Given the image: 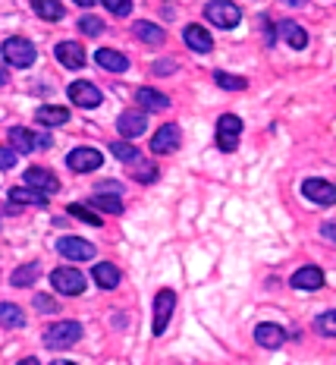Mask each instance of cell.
<instances>
[{"label":"cell","mask_w":336,"mask_h":365,"mask_svg":"<svg viewBox=\"0 0 336 365\" xmlns=\"http://www.w3.org/2000/svg\"><path fill=\"white\" fill-rule=\"evenodd\" d=\"M82 340V324L79 322H60L53 324V328H48V334H44V346L51 349H70Z\"/></svg>","instance_id":"6da1fadb"},{"label":"cell","mask_w":336,"mask_h":365,"mask_svg":"<svg viewBox=\"0 0 336 365\" xmlns=\"http://www.w3.org/2000/svg\"><path fill=\"white\" fill-rule=\"evenodd\" d=\"M38 57L35 44L28 41V38H6L4 41V60L10 66H19V70H26V66H32Z\"/></svg>","instance_id":"7a4b0ae2"},{"label":"cell","mask_w":336,"mask_h":365,"mask_svg":"<svg viewBox=\"0 0 336 365\" xmlns=\"http://www.w3.org/2000/svg\"><path fill=\"white\" fill-rule=\"evenodd\" d=\"M204 16H208V22H214L217 29H233V26H239L242 10L233 4V0H211V4L204 6Z\"/></svg>","instance_id":"3957f363"},{"label":"cell","mask_w":336,"mask_h":365,"mask_svg":"<svg viewBox=\"0 0 336 365\" xmlns=\"http://www.w3.org/2000/svg\"><path fill=\"white\" fill-rule=\"evenodd\" d=\"M6 139H10L16 155H28V151H35V148H51V135L28 133V129H22V126H13L10 133H6Z\"/></svg>","instance_id":"277c9868"},{"label":"cell","mask_w":336,"mask_h":365,"mask_svg":"<svg viewBox=\"0 0 336 365\" xmlns=\"http://www.w3.org/2000/svg\"><path fill=\"white\" fill-rule=\"evenodd\" d=\"M51 284H53V290L63 293V296H79L82 290H85L88 280L82 277V271H75V268H57L51 274Z\"/></svg>","instance_id":"5b68a950"},{"label":"cell","mask_w":336,"mask_h":365,"mask_svg":"<svg viewBox=\"0 0 336 365\" xmlns=\"http://www.w3.org/2000/svg\"><path fill=\"white\" fill-rule=\"evenodd\" d=\"M239 135H242V120L233 117V113H224V117L217 120V145H220V151H236Z\"/></svg>","instance_id":"8992f818"},{"label":"cell","mask_w":336,"mask_h":365,"mask_svg":"<svg viewBox=\"0 0 336 365\" xmlns=\"http://www.w3.org/2000/svg\"><path fill=\"white\" fill-rule=\"evenodd\" d=\"M148 129V113L145 110H123L120 113V120H117V133L123 135L126 142H132V139H139V135Z\"/></svg>","instance_id":"52a82bcc"},{"label":"cell","mask_w":336,"mask_h":365,"mask_svg":"<svg viewBox=\"0 0 336 365\" xmlns=\"http://www.w3.org/2000/svg\"><path fill=\"white\" fill-rule=\"evenodd\" d=\"M101 164H104V158H101V151H98V148H73L70 158H66V167H70L73 173L98 170Z\"/></svg>","instance_id":"ba28073f"},{"label":"cell","mask_w":336,"mask_h":365,"mask_svg":"<svg viewBox=\"0 0 336 365\" xmlns=\"http://www.w3.org/2000/svg\"><path fill=\"white\" fill-rule=\"evenodd\" d=\"M57 252L63 258H70V262H88V258H95V246L79 237H63L57 242Z\"/></svg>","instance_id":"9c48e42d"},{"label":"cell","mask_w":336,"mask_h":365,"mask_svg":"<svg viewBox=\"0 0 336 365\" xmlns=\"http://www.w3.org/2000/svg\"><path fill=\"white\" fill-rule=\"evenodd\" d=\"M70 101L75 104V108L91 110V108L101 104V88L91 86V82H85V79H79V82H73L70 86Z\"/></svg>","instance_id":"30bf717a"},{"label":"cell","mask_w":336,"mask_h":365,"mask_svg":"<svg viewBox=\"0 0 336 365\" xmlns=\"http://www.w3.org/2000/svg\"><path fill=\"white\" fill-rule=\"evenodd\" d=\"M179 142H182L179 126L167 123V126H160L154 133V139H151V151H154V155H173V151L179 148Z\"/></svg>","instance_id":"8fae6325"},{"label":"cell","mask_w":336,"mask_h":365,"mask_svg":"<svg viewBox=\"0 0 336 365\" xmlns=\"http://www.w3.org/2000/svg\"><path fill=\"white\" fill-rule=\"evenodd\" d=\"M173 306H177V293L173 290H160L154 296V334L167 331V324L173 318Z\"/></svg>","instance_id":"7c38bea8"},{"label":"cell","mask_w":336,"mask_h":365,"mask_svg":"<svg viewBox=\"0 0 336 365\" xmlns=\"http://www.w3.org/2000/svg\"><path fill=\"white\" fill-rule=\"evenodd\" d=\"M26 186L28 189H38V192H44L51 199L53 192H60V180L53 177L51 170H44V167H28L26 170Z\"/></svg>","instance_id":"4fadbf2b"},{"label":"cell","mask_w":336,"mask_h":365,"mask_svg":"<svg viewBox=\"0 0 336 365\" xmlns=\"http://www.w3.org/2000/svg\"><path fill=\"white\" fill-rule=\"evenodd\" d=\"M302 195L311 199L315 205H333L336 202V189H333V182H327V180H305Z\"/></svg>","instance_id":"5bb4252c"},{"label":"cell","mask_w":336,"mask_h":365,"mask_svg":"<svg viewBox=\"0 0 336 365\" xmlns=\"http://www.w3.org/2000/svg\"><path fill=\"white\" fill-rule=\"evenodd\" d=\"M57 60L63 66H70V70H82L85 66V48L79 41H63L57 44Z\"/></svg>","instance_id":"9a60e30c"},{"label":"cell","mask_w":336,"mask_h":365,"mask_svg":"<svg viewBox=\"0 0 336 365\" xmlns=\"http://www.w3.org/2000/svg\"><path fill=\"white\" fill-rule=\"evenodd\" d=\"M182 41H186L192 51H198V54H208V51H214V38H211L208 29H201V26H186Z\"/></svg>","instance_id":"2e32d148"},{"label":"cell","mask_w":336,"mask_h":365,"mask_svg":"<svg viewBox=\"0 0 336 365\" xmlns=\"http://www.w3.org/2000/svg\"><path fill=\"white\" fill-rule=\"evenodd\" d=\"M255 340L261 344L264 349H277V346H283L286 344V331L280 328V324H258L255 328Z\"/></svg>","instance_id":"e0dca14e"},{"label":"cell","mask_w":336,"mask_h":365,"mask_svg":"<svg viewBox=\"0 0 336 365\" xmlns=\"http://www.w3.org/2000/svg\"><path fill=\"white\" fill-rule=\"evenodd\" d=\"M289 284H293L295 290H317V287H324V271L315 268V264H308V268L295 271Z\"/></svg>","instance_id":"ac0fdd59"},{"label":"cell","mask_w":336,"mask_h":365,"mask_svg":"<svg viewBox=\"0 0 336 365\" xmlns=\"http://www.w3.org/2000/svg\"><path fill=\"white\" fill-rule=\"evenodd\" d=\"M135 101H139L142 110H167V108H170V98H167L164 91H154L148 86L135 91Z\"/></svg>","instance_id":"d6986e66"},{"label":"cell","mask_w":336,"mask_h":365,"mask_svg":"<svg viewBox=\"0 0 336 365\" xmlns=\"http://www.w3.org/2000/svg\"><path fill=\"white\" fill-rule=\"evenodd\" d=\"M95 60H98L101 70H110V73H126L129 70V60L120 54V51H113V48H101L95 54Z\"/></svg>","instance_id":"ffe728a7"},{"label":"cell","mask_w":336,"mask_h":365,"mask_svg":"<svg viewBox=\"0 0 336 365\" xmlns=\"http://www.w3.org/2000/svg\"><path fill=\"white\" fill-rule=\"evenodd\" d=\"M10 205H38V208H44L48 205V195L44 192H38V189H28V186H16V189H10Z\"/></svg>","instance_id":"44dd1931"},{"label":"cell","mask_w":336,"mask_h":365,"mask_svg":"<svg viewBox=\"0 0 336 365\" xmlns=\"http://www.w3.org/2000/svg\"><path fill=\"white\" fill-rule=\"evenodd\" d=\"M280 35H283V41L293 51H302L308 44V32H305L299 22H280Z\"/></svg>","instance_id":"7402d4cb"},{"label":"cell","mask_w":336,"mask_h":365,"mask_svg":"<svg viewBox=\"0 0 336 365\" xmlns=\"http://www.w3.org/2000/svg\"><path fill=\"white\" fill-rule=\"evenodd\" d=\"M91 277H95V284L104 287V290H113V287L120 284V271L113 268L110 262H98L95 268H91Z\"/></svg>","instance_id":"603a6c76"},{"label":"cell","mask_w":336,"mask_h":365,"mask_svg":"<svg viewBox=\"0 0 336 365\" xmlns=\"http://www.w3.org/2000/svg\"><path fill=\"white\" fill-rule=\"evenodd\" d=\"M132 35L139 38V41H145V44H164V38H167L164 29L154 26V22H145V19H139L132 26Z\"/></svg>","instance_id":"cb8c5ba5"},{"label":"cell","mask_w":336,"mask_h":365,"mask_svg":"<svg viewBox=\"0 0 336 365\" xmlns=\"http://www.w3.org/2000/svg\"><path fill=\"white\" fill-rule=\"evenodd\" d=\"M35 120H38L41 126H63L66 120H70V110L48 104V108H38V110H35Z\"/></svg>","instance_id":"d4e9b609"},{"label":"cell","mask_w":336,"mask_h":365,"mask_svg":"<svg viewBox=\"0 0 336 365\" xmlns=\"http://www.w3.org/2000/svg\"><path fill=\"white\" fill-rule=\"evenodd\" d=\"M32 10L38 13L41 19H48V22H57V19H63V13H66V6L60 4V0H32Z\"/></svg>","instance_id":"484cf974"},{"label":"cell","mask_w":336,"mask_h":365,"mask_svg":"<svg viewBox=\"0 0 336 365\" xmlns=\"http://www.w3.org/2000/svg\"><path fill=\"white\" fill-rule=\"evenodd\" d=\"M38 277H41V264L28 262L13 271V287H32V284H38Z\"/></svg>","instance_id":"4316f807"},{"label":"cell","mask_w":336,"mask_h":365,"mask_svg":"<svg viewBox=\"0 0 336 365\" xmlns=\"http://www.w3.org/2000/svg\"><path fill=\"white\" fill-rule=\"evenodd\" d=\"M0 324H4V328H22L26 315H22V309L13 306V302H0Z\"/></svg>","instance_id":"83f0119b"},{"label":"cell","mask_w":336,"mask_h":365,"mask_svg":"<svg viewBox=\"0 0 336 365\" xmlns=\"http://www.w3.org/2000/svg\"><path fill=\"white\" fill-rule=\"evenodd\" d=\"M91 208L104 211V215H123V202H120L117 195H107V192L95 195V199H91Z\"/></svg>","instance_id":"f1b7e54d"},{"label":"cell","mask_w":336,"mask_h":365,"mask_svg":"<svg viewBox=\"0 0 336 365\" xmlns=\"http://www.w3.org/2000/svg\"><path fill=\"white\" fill-rule=\"evenodd\" d=\"M110 155L113 158H120V161H126V164H132V161H139V148L132 145V142H110Z\"/></svg>","instance_id":"f546056e"},{"label":"cell","mask_w":336,"mask_h":365,"mask_svg":"<svg viewBox=\"0 0 336 365\" xmlns=\"http://www.w3.org/2000/svg\"><path fill=\"white\" fill-rule=\"evenodd\" d=\"M214 82H217L220 88H226V91H242V88L248 86V82L242 79V76H230V73H224V70L214 73Z\"/></svg>","instance_id":"4dcf8cb0"},{"label":"cell","mask_w":336,"mask_h":365,"mask_svg":"<svg viewBox=\"0 0 336 365\" xmlns=\"http://www.w3.org/2000/svg\"><path fill=\"white\" fill-rule=\"evenodd\" d=\"M315 331L324 334V337H333L336 334V312H324V315L315 318Z\"/></svg>","instance_id":"1f68e13d"},{"label":"cell","mask_w":336,"mask_h":365,"mask_svg":"<svg viewBox=\"0 0 336 365\" xmlns=\"http://www.w3.org/2000/svg\"><path fill=\"white\" fill-rule=\"evenodd\" d=\"M70 215L79 217V220H85V224H91V227L101 224V215H98V211H91V208H85V205H79V202L70 205Z\"/></svg>","instance_id":"d6a6232c"},{"label":"cell","mask_w":336,"mask_h":365,"mask_svg":"<svg viewBox=\"0 0 336 365\" xmlns=\"http://www.w3.org/2000/svg\"><path fill=\"white\" fill-rule=\"evenodd\" d=\"M79 29L85 32L88 38H98V35H104V22L98 19V16H91V13H85V16L79 19Z\"/></svg>","instance_id":"836d02e7"},{"label":"cell","mask_w":336,"mask_h":365,"mask_svg":"<svg viewBox=\"0 0 336 365\" xmlns=\"http://www.w3.org/2000/svg\"><path fill=\"white\" fill-rule=\"evenodd\" d=\"M101 4L113 16H129V13H132V0H101Z\"/></svg>","instance_id":"e575fe53"},{"label":"cell","mask_w":336,"mask_h":365,"mask_svg":"<svg viewBox=\"0 0 336 365\" xmlns=\"http://www.w3.org/2000/svg\"><path fill=\"white\" fill-rule=\"evenodd\" d=\"M16 151L13 148H0V170H10V167H16Z\"/></svg>","instance_id":"d590c367"},{"label":"cell","mask_w":336,"mask_h":365,"mask_svg":"<svg viewBox=\"0 0 336 365\" xmlns=\"http://www.w3.org/2000/svg\"><path fill=\"white\" fill-rule=\"evenodd\" d=\"M135 177H139L142 182H154V177H157L154 164H142V167H139V170H135Z\"/></svg>","instance_id":"8d00e7d4"},{"label":"cell","mask_w":336,"mask_h":365,"mask_svg":"<svg viewBox=\"0 0 336 365\" xmlns=\"http://www.w3.org/2000/svg\"><path fill=\"white\" fill-rule=\"evenodd\" d=\"M35 309H41V312H57V302H53L51 296L38 293V296H35Z\"/></svg>","instance_id":"74e56055"},{"label":"cell","mask_w":336,"mask_h":365,"mask_svg":"<svg viewBox=\"0 0 336 365\" xmlns=\"http://www.w3.org/2000/svg\"><path fill=\"white\" fill-rule=\"evenodd\" d=\"M324 240H333V224H324Z\"/></svg>","instance_id":"f35d334b"},{"label":"cell","mask_w":336,"mask_h":365,"mask_svg":"<svg viewBox=\"0 0 336 365\" xmlns=\"http://www.w3.org/2000/svg\"><path fill=\"white\" fill-rule=\"evenodd\" d=\"M0 86H6V70L0 66Z\"/></svg>","instance_id":"ab89813d"},{"label":"cell","mask_w":336,"mask_h":365,"mask_svg":"<svg viewBox=\"0 0 336 365\" xmlns=\"http://www.w3.org/2000/svg\"><path fill=\"white\" fill-rule=\"evenodd\" d=\"M283 4H293V6H305V0H283Z\"/></svg>","instance_id":"60d3db41"},{"label":"cell","mask_w":336,"mask_h":365,"mask_svg":"<svg viewBox=\"0 0 336 365\" xmlns=\"http://www.w3.org/2000/svg\"><path fill=\"white\" fill-rule=\"evenodd\" d=\"M16 365H38V359H22V362H16Z\"/></svg>","instance_id":"b9f144b4"},{"label":"cell","mask_w":336,"mask_h":365,"mask_svg":"<svg viewBox=\"0 0 336 365\" xmlns=\"http://www.w3.org/2000/svg\"><path fill=\"white\" fill-rule=\"evenodd\" d=\"M75 4H79V6H91V4H95V0H75Z\"/></svg>","instance_id":"7bdbcfd3"},{"label":"cell","mask_w":336,"mask_h":365,"mask_svg":"<svg viewBox=\"0 0 336 365\" xmlns=\"http://www.w3.org/2000/svg\"><path fill=\"white\" fill-rule=\"evenodd\" d=\"M51 365H75V362H66V359H57V362H51Z\"/></svg>","instance_id":"ee69618b"}]
</instances>
